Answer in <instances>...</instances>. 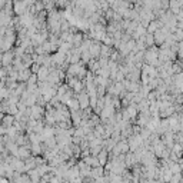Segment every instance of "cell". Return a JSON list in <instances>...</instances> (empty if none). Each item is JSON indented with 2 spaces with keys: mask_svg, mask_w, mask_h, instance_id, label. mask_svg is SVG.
<instances>
[{
  "mask_svg": "<svg viewBox=\"0 0 183 183\" xmlns=\"http://www.w3.org/2000/svg\"><path fill=\"white\" fill-rule=\"evenodd\" d=\"M160 26V23H159V22H153V23H152L150 26H149V33H153V32H156L157 30V27Z\"/></svg>",
  "mask_w": 183,
  "mask_h": 183,
  "instance_id": "cell-4",
  "label": "cell"
},
{
  "mask_svg": "<svg viewBox=\"0 0 183 183\" xmlns=\"http://www.w3.org/2000/svg\"><path fill=\"white\" fill-rule=\"evenodd\" d=\"M79 105H80V107H82V109L87 107V105H89V99H87V96H86V94H82V96L79 97Z\"/></svg>",
  "mask_w": 183,
  "mask_h": 183,
  "instance_id": "cell-3",
  "label": "cell"
},
{
  "mask_svg": "<svg viewBox=\"0 0 183 183\" xmlns=\"http://www.w3.org/2000/svg\"><path fill=\"white\" fill-rule=\"evenodd\" d=\"M99 159H100V163H105L106 162V152H102L100 156H99Z\"/></svg>",
  "mask_w": 183,
  "mask_h": 183,
  "instance_id": "cell-5",
  "label": "cell"
},
{
  "mask_svg": "<svg viewBox=\"0 0 183 183\" xmlns=\"http://www.w3.org/2000/svg\"><path fill=\"white\" fill-rule=\"evenodd\" d=\"M14 12L17 14H23V13H26V10H27V3L26 1H23V0H16L14 1Z\"/></svg>",
  "mask_w": 183,
  "mask_h": 183,
  "instance_id": "cell-1",
  "label": "cell"
},
{
  "mask_svg": "<svg viewBox=\"0 0 183 183\" xmlns=\"http://www.w3.org/2000/svg\"><path fill=\"white\" fill-rule=\"evenodd\" d=\"M179 27H180V29H183V20L180 22V23H179Z\"/></svg>",
  "mask_w": 183,
  "mask_h": 183,
  "instance_id": "cell-6",
  "label": "cell"
},
{
  "mask_svg": "<svg viewBox=\"0 0 183 183\" xmlns=\"http://www.w3.org/2000/svg\"><path fill=\"white\" fill-rule=\"evenodd\" d=\"M12 60H13V54L10 52H7V53H4V56L1 57V63H3V65H9V63H12Z\"/></svg>",
  "mask_w": 183,
  "mask_h": 183,
  "instance_id": "cell-2",
  "label": "cell"
}]
</instances>
